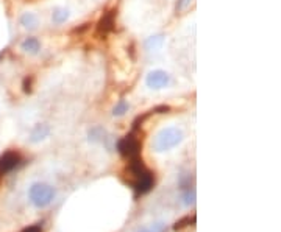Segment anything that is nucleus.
I'll return each mask as SVG.
<instances>
[{
    "mask_svg": "<svg viewBox=\"0 0 281 232\" xmlns=\"http://www.w3.org/2000/svg\"><path fill=\"white\" fill-rule=\"evenodd\" d=\"M183 140V131L180 128H175V126H171V128H164L161 130L156 137L153 140V148L159 153H163V151H169L175 148L178 143H181Z\"/></svg>",
    "mask_w": 281,
    "mask_h": 232,
    "instance_id": "obj_1",
    "label": "nucleus"
},
{
    "mask_svg": "<svg viewBox=\"0 0 281 232\" xmlns=\"http://www.w3.org/2000/svg\"><path fill=\"white\" fill-rule=\"evenodd\" d=\"M56 195V192L52 186L49 184H43V182H36L30 187L28 190V198L31 204L38 209H43V207H47Z\"/></svg>",
    "mask_w": 281,
    "mask_h": 232,
    "instance_id": "obj_2",
    "label": "nucleus"
},
{
    "mask_svg": "<svg viewBox=\"0 0 281 232\" xmlns=\"http://www.w3.org/2000/svg\"><path fill=\"white\" fill-rule=\"evenodd\" d=\"M117 150L119 153L122 155L124 157L127 159H136L139 157V153H141V143L139 140L134 137V135H125L124 139H120L119 143H117Z\"/></svg>",
    "mask_w": 281,
    "mask_h": 232,
    "instance_id": "obj_3",
    "label": "nucleus"
},
{
    "mask_svg": "<svg viewBox=\"0 0 281 232\" xmlns=\"http://www.w3.org/2000/svg\"><path fill=\"white\" fill-rule=\"evenodd\" d=\"M155 184V179H153V174H151L149 170H146L142 174H139L138 178H136V182H134V195L136 196H141V195H146L151 190Z\"/></svg>",
    "mask_w": 281,
    "mask_h": 232,
    "instance_id": "obj_4",
    "label": "nucleus"
},
{
    "mask_svg": "<svg viewBox=\"0 0 281 232\" xmlns=\"http://www.w3.org/2000/svg\"><path fill=\"white\" fill-rule=\"evenodd\" d=\"M169 81H171V77L164 70H153L146 78V84L150 89H163L169 84Z\"/></svg>",
    "mask_w": 281,
    "mask_h": 232,
    "instance_id": "obj_5",
    "label": "nucleus"
},
{
    "mask_svg": "<svg viewBox=\"0 0 281 232\" xmlns=\"http://www.w3.org/2000/svg\"><path fill=\"white\" fill-rule=\"evenodd\" d=\"M21 164V156L14 151H6L0 156V176L13 172Z\"/></svg>",
    "mask_w": 281,
    "mask_h": 232,
    "instance_id": "obj_6",
    "label": "nucleus"
},
{
    "mask_svg": "<svg viewBox=\"0 0 281 232\" xmlns=\"http://www.w3.org/2000/svg\"><path fill=\"white\" fill-rule=\"evenodd\" d=\"M114 19H116V11H108L105 16H103V18L99 20L97 35H100V36L108 35L112 30V27H114Z\"/></svg>",
    "mask_w": 281,
    "mask_h": 232,
    "instance_id": "obj_7",
    "label": "nucleus"
},
{
    "mask_svg": "<svg viewBox=\"0 0 281 232\" xmlns=\"http://www.w3.org/2000/svg\"><path fill=\"white\" fill-rule=\"evenodd\" d=\"M49 133H50V128L47 126L45 123H39L33 128V131L30 134V140L33 143H38L44 140L45 137H49Z\"/></svg>",
    "mask_w": 281,
    "mask_h": 232,
    "instance_id": "obj_8",
    "label": "nucleus"
},
{
    "mask_svg": "<svg viewBox=\"0 0 281 232\" xmlns=\"http://www.w3.org/2000/svg\"><path fill=\"white\" fill-rule=\"evenodd\" d=\"M163 42H164V36L163 35H158V36H151V38H149L147 41H146V49L147 50H159L161 49V45H163Z\"/></svg>",
    "mask_w": 281,
    "mask_h": 232,
    "instance_id": "obj_9",
    "label": "nucleus"
},
{
    "mask_svg": "<svg viewBox=\"0 0 281 232\" xmlns=\"http://www.w3.org/2000/svg\"><path fill=\"white\" fill-rule=\"evenodd\" d=\"M22 50L23 52H27V53H38V50H39V41L36 38H27L25 41L22 42Z\"/></svg>",
    "mask_w": 281,
    "mask_h": 232,
    "instance_id": "obj_10",
    "label": "nucleus"
},
{
    "mask_svg": "<svg viewBox=\"0 0 281 232\" xmlns=\"http://www.w3.org/2000/svg\"><path fill=\"white\" fill-rule=\"evenodd\" d=\"M21 25H23L25 28H30V30H33L36 28L38 25V18L33 14V13H25L21 18Z\"/></svg>",
    "mask_w": 281,
    "mask_h": 232,
    "instance_id": "obj_11",
    "label": "nucleus"
},
{
    "mask_svg": "<svg viewBox=\"0 0 281 232\" xmlns=\"http://www.w3.org/2000/svg\"><path fill=\"white\" fill-rule=\"evenodd\" d=\"M67 19H69V11L64 10V8H56L52 14V20L55 23H64Z\"/></svg>",
    "mask_w": 281,
    "mask_h": 232,
    "instance_id": "obj_12",
    "label": "nucleus"
},
{
    "mask_svg": "<svg viewBox=\"0 0 281 232\" xmlns=\"http://www.w3.org/2000/svg\"><path fill=\"white\" fill-rule=\"evenodd\" d=\"M183 199H184V204L186 206H191L195 203V190L194 189H184V193H183Z\"/></svg>",
    "mask_w": 281,
    "mask_h": 232,
    "instance_id": "obj_13",
    "label": "nucleus"
},
{
    "mask_svg": "<svg viewBox=\"0 0 281 232\" xmlns=\"http://www.w3.org/2000/svg\"><path fill=\"white\" fill-rule=\"evenodd\" d=\"M128 108H130V106H128V103H127L125 100H120L117 105H116L114 111H112V114L117 116V117H119V116H124L127 111H128Z\"/></svg>",
    "mask_w": 281,
    "mask_h": 232,
    "instance_id": "obj_14",
    "label": "nucleus"
},
{
    "mask_svg": "<svg viewBox=\"0 0 281 232\" xmlns=\"http://www.w3.org/2000/svg\"><path fill=\"white\" fill-rule=\"evenodd\" d=\"M191 223H195V217H184V218H181L180 221H176L175 225H173V231H180V229H183V228H186L188 225H191Z\"/></svg>",
    "mask_w": 281,
    "mask_h": 232,
    "instance_id": "obj_15",
    "label": "nucleus"
},
{
    "mask_svg": "<svg viewBox=\"0 0 281 232\" xmlns=\"http://www.w3.org/2000/svg\"><path fill=\"white\" fill-rule=\"evenodd\" d=\"M194 2V0H178V2H176V13H183V11H186L188 8L191 6V3Z\"/></svg>",
    "mask_w": 281,
    "mask_h": 232,
    "instance_id": "obj_16",
    "label": "nucleus"
},
{
    "mask_svg": "<svg viewBox=\"0 0 281 232\" xmlns=\"http://www.w3.org/2000/svg\"><path fill=\"white\" fill-rule=\"evenodd\" d=\"M150 231L151 232H164L166 231V225H164V223H155Z\"/></svg>",
    "mask_w": 281,
    "mask_h": 232,
    "instance_id": "obj_17",
    "label": "nucleus"
},
{
    "mask_svg": "<svg viewBox=\"0 0 281 232\" xmlns=\"http://www.w3.org/2000/svg\"><path fill=\"white\" fill-rule=\"evenodd\" d=\"M21 232H43V228H41V225H33V226L22 229Z\"/></svg>",
    "mask_w": 281,
    "mask_h": 232,
    "instance_id": "obj_18",
    "label": "nucleus"
},
{
    "mask_svg": "<svg viewBox=\"0 0 281 232\" xmlns=\"http://www.w3.org/2000/svg\"><path fill=\"white\" fill-rule=\"evenodd\" d=\"M167 111H169V106H159V108L155 109V113H158V114H164V113H167Z\"/></svg>",
    "mask_w": 281,
    "mask_h": 232,
    "instance_id": "obj_19",
    "label": "nucleus"
},
{
    "mask_svg": "<svg viewBox=\"0 0 281 232\" xmlns=\"http://www.w3.org/2000/svg\"><path fill=\"white\" fill-rule=\"evenodd\" d=\"M23 91L25 92H30V79H25V83H23Z\"/></svg>",
    "mask_w": 281,
    "mask_h": 232,
    "instance_id": "obj_20",
    "label": "nucleus"
},
{
    "mask_svg": "<svg viewBox=\"0 0 281 232\" xmlns=\"http://www.w3.org/2000/svg\"><path fill=\"white\" fill-rule=\"evenodd\" d=\"M139 232H151V231H147V229H142V231H139Z\"/></svg>",
    "mask_w": 281,
    "mask_h": 232,
    "instance_id": "obj_21",
    "label": "nucleus"
}]
</instances>
